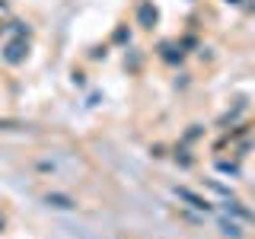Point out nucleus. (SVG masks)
I'll return each mask as SVG.
<instances>
[{
	"label": "nucleus",
	"mask_w": 255,
	"mask_h": 239,
	"mask_svg": "<svg viewBox=\"0 0 255 239\" xmlns=\"http://www.w3.org/2000/svg\"><path fill=\"white\" fill-rule=\"evenodd\" d=\"M179 195H182V198H185V201H191V207H204V210H207V207H211V204H204V201H201V198H194V195H191V191H185V188H179Z\"/></svg>",
	"instance_id": "7ed1b4c3"
},
{
	"label": "nucleus",
	"mask_w": 255,
	"mask_h": 239,
	"mask_svg": "<svg viewBox=\"0 0 255 239\" xmlns=\"http://www.w3.org/2000/svg\"><path fill=\"white\" fill-rule=\"evenodd\" d=\"M48 204H51V207H64V210L77 207V204H73L70 198H64V195H48Z\"/></svg>",
	"instance_id": "f03ea898"
},
{
	"label": "nucleus",
	"mask_w": 255,
	"mask_h": 239,
	"mask_svg": "<svg viewBox=\"0 0 255 239\" xmlns=\"http://www.w3.org/2000/svg\"><path fill=\"white\" fill-rule=\"evenodd\" d=\"M42 172H51V175H61V179H70V175H77L80 169V163L73 160V156H61V153H55V156H45V160H38L35 163Z\"/></svg>",
	"instance_id": "f257e3e1"
}]
</instances>
